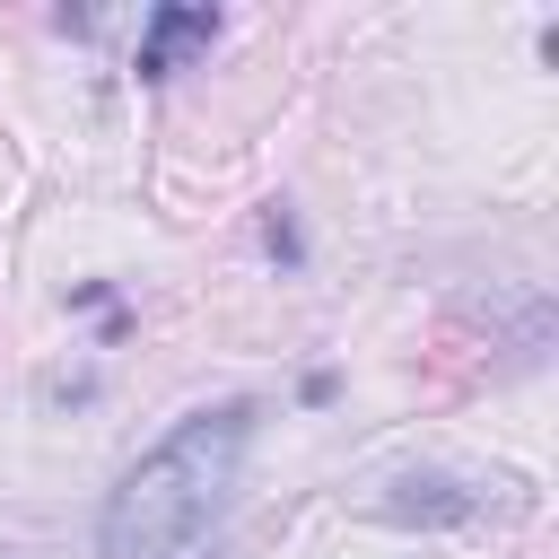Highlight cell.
Here are the masks:
<instances>
[{
  "mask_svg": "<svg viewBox=\"0 0 559 559\" xmlns=\"http://www.w3.org/2000/svg\"><path fill=\"white\" fill-rule=\"evenodd\" d=\"M44 393H52V402H96V367H79V376H52Z\"/></svg>",
  "mask_w": 559,
  "mask_h": 559,
  "instance_id": "cell-5",
  "label": "cell"
},
{
  "mask_svg": "<svg viewBox=\"0 0 559 559\" xmlns=\"http://www.w3.org/2000/svg\"><path fill=\"white\" fill-rule=\"evenodd\" d=\"M218 9H201V0H157L148 17H140V52H131V70L140 79H175L192 52H210L218 44Z\"/></svg>",
  "mask_w": 559,
  "mask_h": 559,
  "instance_id": "cell-2",
  "label": "cell"
},
{
  "mask_svg": "<svg viewBox=\"0 0 559 559\" xmlns=\"http://www.w3.org/2000/svg\"><path fill=\"white\" fill-rule=\"evenodd\" d=\"M480 498L463 489V480H445V472H402L384 498H376V515L384 524H463Z\"/></svg>",
  "mask_w": 559,
  "mask_h": 559,
  "instance_id": "cell-3",
  "label": "cell"
},
{
  "mask_svg": "<svg viewBox=\"0 0 559 559\" xmlns=\"http://www.w3.org/2000/svg\"><path fill=\"white\" fill-rule=\"evenodd\" d=\"M253 445V402H201L183 411L114 489L96 515V550L105 559H175L236 489V463Z\"/></svg>",
  "mask_w": 559,
  "mask_h": 559,
  "instance_id": "cell-1",
  "label": "cell"
},
{
  "mask_svg": "<svg viewBox=\"0 0 559 559\" xmlns=\"http://www.w3.org/2000/svg\"><path fill=\"white\" fill-rule=\"evenodd\" d=\"M262 253H271L280 271H306V227H297L288 201H262Z\"/></svg>",
  "mask_w": 559,
  "mask_h": 559,
  "instance_id": "cell-4",
  "label": "cell"
},
{
  "mask_svg": "<svg viewBox=\"0 0 559 559\" xmlns=\"http://www.w3.org/2000/svg\"><path fill=\"white\" fill-rule=\"evenodd\" d=\"M297 393H306V402H314V411H323V402H332V393H341V376H332V367H314V376H306V384H297Z\"/></svg>",
  "mask_w": 559,
  "mask_h": 559,
  "instance_id": "cell-6",
  "label": "cell"
}]
</instances>
